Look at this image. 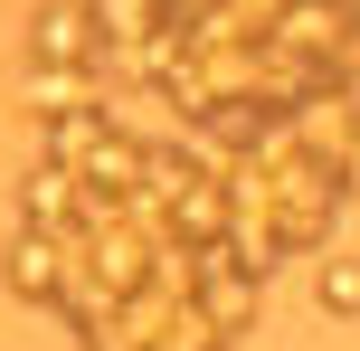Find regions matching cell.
Segmentation results:
<instances>
[{
  "instance_id": "cell-4",
  "label": "cell",
  "mask_w": 360,
  "mask_h": 351,
  "mask_svg": "<svg viewBox=\"0 0 360 351\" xmlns=\"http://www.w3.org/2000/svg\"><path fill=\"white\" fill-rule=\"evenodd\" d=\"M143 171H152V133L105 124V133L86 143V162H76V181H86V190H105V200H133V190H143Z\"/></svg>"
},
{
  "instance_id": "cell-8",
  "label": "cell",
  "mask_w": 360,
  "mask_h": 351,
  "mask_svg": "<svg viewBox=\"0 0 360 351\" xmlns=\"http://www.w3.org/2000/svg\"><path fill=\"white\" fill-rule=\"evenodd\" d=\"M313 314L323 323H360V257L351 247H323L313 257Z\"/></svg>"
},
{
  "instance_id": "cell-3",
  "label": "cell",
  "mask_w": 360,
  "mask_h": 351,
  "mask_svg": "<svg viewBox=\"0 0 360 351\" xmlns=\"http://www.w3.org/2000/svg\"><path fill=\"white\" fill-rule=\"evenodd\" d=\"M86 219V181L67 162H29L19 171V228H48V238H76Z\"/></svg>"
},
{
  "instance_id": "cell-1",
  "label": "cell",
  "mask_w": 360,
  "mask_h": 351,
  "mask_svg": "<svg viewBox=\"0 0 360 351\" xmlns=\"http://www.w3.org/2000/svg\"><path fill=\"white\" fill-rule=\"evenodd\" d=\"M256 295H266V285H256L247 266H228V257H218V247H199V276H190V304H199V323H209V333L247 342V333H256Z\"/></svg>"
},
{
  "instance_id": "cell-7",
  "label": "cell",
  "mask_w": 360,
  "mask_h": 351,
  "mask_svg": "<svg viewBox=\"0 0 360 351\" xmlns=\"http://www.w3.org/2000/svg\"><path fill=\"white\" fill-rule=\"evenodd\" d=\"M114 124V105H105V95H86V105H67V114H48V124H38V162H86V143H95V133H105Z\"/></svg>"
},
{
  "instance_id": "cell-9",
  "label": "cell",
  "mask_w": 360,
  "mask_h": 351,
  "mask_svg": "<svg viewBox=\"0 0 360 351\" xmlns=\"http://www.w3.org/2000/svg\"><path fill=\"white\" fill-rule=\"evenodd\" d=\"M152 351H237V342H228V333H209V323H199V304H180L162 333H152Z\"/></svg>"
},
{
  "instance_id": "cell-10",
  "label": "cell",
  "mask_w": 360,
  "mask_h": 351,
  "mask_svg": "<svg viewBox=\"0 0 360 351\" xmlns=\"http://www.w3.org/2000/svg\"><path fill=\"white\" fill-rule=\"evenodd\" d=\"M76 342H86V351H143V342L124 333V314H105V323H86V333H76Z\"/></svg>"
},
{
  "instance_id": "cell-11",
  "label": "cell",
  "mask_w": 360,
  "mask_h": 351,
  "mask_svg": "<svg viewBox=\"0 0 360 351\" xmlns=\"http://www.w3.org/2000/svg\"><path fill=\"white\" fill-rule=\"evenodd\" d=\"M342 200H351V209H360V143H351V152H342Z\"/></svg>"
},
{
  "instance_id": "cell-5",
  "label": "cell",
  "mask_w": 360,
  "mask_h": 351,
  "mask_svg": "<svg viewBox=\"0 0 360 351\" xmlns=\"http://www.w3.org/2000/svg\"><path fill=\"white\" fill-rule=\"evenodd\" d=\"M0 276H10V295H19V304H48V295H57V276H67V238H48V228H19V219H10Z\"/></svg>"
},
{
  "instance_id": "cell-6",
  "label": "cell",
  "mask_w": 360,
  "mask_h": 351,
  "mask_svg": "<svg viewBox=\"0 0 360 351\" xmlns=\"http://www.w3.org/2000/svg\"><path fill=\"white\" fill-rule=\"evenodd\" d=\"M86 95H95V67H38V57H19V76H10V105L29 114V124L86 105Z\"/></svg>"
},
{
  "instance_id": "cell-2",
  "label": "cell",
  "mask_w": 360,
  "mask_h": 351,
  "mask_svg": "<svg viewBox=\"0 0 360 351\" xmlns=\"http://www.w3.org/2000/svg\"><path fill=\"white\" fill-rule=\"evenodd\" d=\"M29 57H38V67H95V76H105L95 10H86V0H38V19H29Z\"/></svg>"
}]
</instances>
